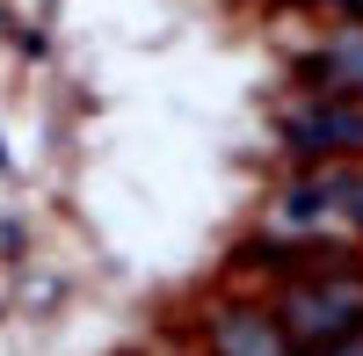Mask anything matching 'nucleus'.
Listing matches in <instances>:
<instances>
[{
  "instance_id": "f257e3e1",
  "label": "nucleus",
  "mask_w": 363,
  "mask_h": 356,
  "mask_svg": "<svg viewBox=\"0 0 363 356\" xmlns=\"http://www.w3.org/2000/svg\"><path fill=\"white\" fill-rule=\"evenodd\" d=\"M284 335L291 349H342L349 335H363V277H342V269H320L306 284L284 291Z\"/></svg>"
},
{
  "instance_id": "f03ea898",
  "label": "nucleus",
  "mask_w": 363,
  "mask_h": 356,
  "mask_svg": "<svg viewBox=\"0 0 363 356\" xmlns=\"http://www.w3.org/2000/svg\"><path fill=\"white\" fill-rule=\"evenodd\" d=\"M211 356H298L284 320L262 313V306H225L211 320Z\"/></svg>"
},
{
  "instance_id": "7ed1b4c3",
  "label": "nucleus",
  "mask_w": 363,
  "mask_h": 356,
  "mask_svg": "<svg viewBox=\"0 0 363 356\" xmlns=\"http://www.w3.org/2000/svg\"><path fill=\"white\" fill-rule=\"evenodd\" d=\"M284 138L298 153H342V145H363V109H349V95H320L306 116H291Z\"/></svg>"
},
{
  "instance_id": "20e7f679",
  "label": "nucleus",
  "mask_w": 363,
  "mask_h": 356,
  "mask_svg": "<svg viewBox=\"0 0 363 356\" xmlns=\"http://www.w3.org/2000/svg\"><path fill=\"white\" fill-rule=\"evenodd\" d=\"M320 80L342 87V95H349V87H363V37H342L335 51H327V58H320Z\"/></svg>"
},
{
  "instance_id": "39448f33",
  "label": "nucleus",
  "mask_w": 363,
  "mask_h": 356,
  "mask_svg": "<svg viewBox=\"0 0 363 356\" xmlns=\"http://www.w3.org/2000/svg\"><path fill=\"white\" fill-rule=\"evenodd\" d=\"M327 8H349V15H363V0H327Z\"/></svg>"
}]
</instances>
